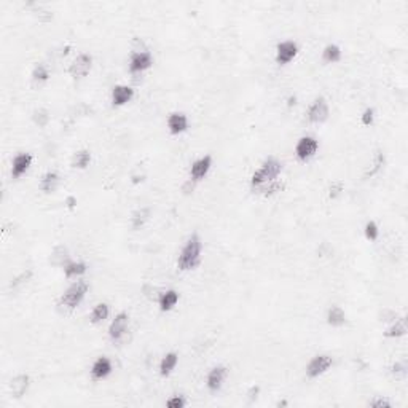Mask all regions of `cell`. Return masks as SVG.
I'll return each instance as SVG.
<instances>
[{
  "label": "cell",
  "mask_w": 408,
  "mask_h": 408,
  "mask_svg": "<svg viewBox=\"0 0 408 408\" xmlns=\"http://www.w3.org/2000/svg\"><path fill=\"white\" fill-rule=\"evenodd\" d=\"M201 249H203V244H201L200 236L198 234H191L190 238H188V241H187V244L183 246L180 255H179L177 267L182 271H190V270H193L200 263Z\"/></svg>",
  "instance_id": "1"
},
{
  "label": "cell",
  "mask_w": 408,
  "mask_h": 408,
  "mask_svg": "<svg viewBox=\"0 0 408 408\" xmlns=\"http://www.w3.org/2000/svg\"><path fill=\"white\" fill-rule=\"evenodd\" d=\"M282 171L281 161H278L276 158H268V160L263 161L261 167L252 174L251 177V187L252 188H263L267 187L268 183L274 182L278 179V176Z\"/></svg>",
  "instance_id": "2"
},
{
  "label": "cell",
  "mask_w": 408,
  "mask_h": 408,
  "mask_svg": "<svg viewBox=\"0 0 408 408\" xmlns=\"http://www.w3.org/2000/svg\"><path fill=\"white\" fill-rule=\"evenodd\" d=\"M86 292H88V284L85 281H78V282L72 284L67 291L62 294L59 305L67 308V309H75L83 301Z\"/></svg>",
  "instance_id": "3"
},
{
  "label": "cell",
  "mask_w": 408,
  "mask_h": 408,
  "mask_svg": "<svg viewBox=\"0 0 408 408\" xmlns=\"http://www.w3.org/2000/svg\"><path fill=\"white\" fill-rule=\"evenodd\" d=\"M332 365H333V359L330 356H327V354H321V356H316L311 359V362L306 367V375L309 378H318L324 375Z\"/></svg>",
  "instance_id": "4"
},
{
  "label": "cell",
  "mask_w": 408,
  "mask_h": 408,
  "mask_svg": "<svg viewBox=\"0 0 408 408\" xmlns=\"http://www.w3.org/2000/svg\"><path fill=\"white\" fill-rule=\"evenodd\" d=\"M328 115H330V110H328V104L322 98L316 99L311 104V107L308 109V120L311 123H316V125L324 123L327 118H328Z\"/></svg>",
  "instance_id": "5"
},
{
  "label": "cell",
  "mask_w": 408,
  "mask_h": 408,
  "mask_svg": "<svg viewBox=\"0 0 408 408\" xmlns=\"http://www.w3.org/2000/svg\"><path fill=\"white\" fill-rule=\"evenodd\" d=\"M91 65H93V58H91L89 55H86V53H83V55H78L74 59V62L70 64V67H69V74L74 78H83V77H86L89 74Z\"/></svg>",
  "instance_id": "6"
},
{
  "label": "cell",
  "mask_w": 408,
  "mask_h": 408,
  "mask_svg": "<svg viewBox=\"0 0 408 408\" xmlns=\"http://www.w3.org/2000/svg\"><path fill=\"white\" fill-rule=\"evenodd\" d=\"M152 64H153V58L149 51L133 53V56H131V61H129V72L131 74H140L143 70L150 69Z\"/></svg>",
  "instance_id": "7"
},
{
  "label": "cell",
  "mask_w": 408,
  "mask_h": 408,
  "mask_svg": "<svg viewBox=\"0 0 408 408\" xmlns=\"http://www.w3.org/2000/svg\"><path fill=\"white\" fill-rule=\"evenodd\" d=\"M318 149H319V143H318V140H316L314 137H309V136H306V137H301V139L297 142L295 153H297V156H298V160H303V161H306V160H309L311 156H314V155H316V152H318Z\"/></svg>",
  "instance_id": "8"
},
{
  "label": "cell",
  "mask_w": 408,
  "mask_h": 408,
  "mask_svg": "<svg viewBox=\"0 0 408 408\" xmlns=\"http://www.w3.org/2000/svg\"><path fill=\"white\" fill-rule=\"evenodd\" d=\"M128 322H129V318H128L126 313L116 314L115 319L112 321V324L109 327V337L113 341H120L123 338V335L126 333V330H128Z\"/></svg>",
  "instance_id": "9"
},
{
  "label": "cell",
  "mask_w": 408,
  "mask_h": 408,
  "mask_svg": "<svg viewBox=\"0 0 408 408\" xmlns=\"http://www.w3.org/2000/svg\"><path fill=\"white\" fill-rule=\"evenodd\" d=\"M298 53V48H297V43L287 40V42H281L276 48V62L284 65V64H289Z\"/></svg>",
  "instance_id": "10"
},
{
  "label": "cell",
  "mask_w": 408,
  "mask_h": 408,
  "mask_svg": "<svg viewBox=\"0 0 408 408\" xmlns=\"http://www.w3.org/2000/svg\"><path fill=\"white\" fill-rule=\"evenodd\" d=\"M31 164H32L31 153H18L11 161V176L15 179L21 177L22 174H26V171L31 167Z\"/></svg>",
  "instance_id": "11"
},
{
  "label": "cell",
  "mask_w": 408,
  "mask_h": 408,
  "mask_svg": "<svg viewBox=\"0 0 408 408\" xmlns=\"http://www.w3.org/2000/svg\"><path fill=\"white\" fill-rule=\"evenodd\" d=\"M210 166H212V158L209 155L200 158V160H196L193 164H191V169H190V176L195 182H198L201 179H204L209 173Z\"/></svg>",
  "instance_id": "12"
},
{
  "label": "cell",
  "mask_w": 408,
  "mask_h": 408,
  "mask_svg": "<svg viewBox=\"0 0 408 408\" xmlns=\"http://www.w3.org/2000/svg\"><path fill=\"white\" fill-rule=\"evenodd\" d=\"M227 376V368L223 367V365H219L215 368H212V370L209 372L207 375V381H206V385H207V389L209 391H212V392H217L222 385H223V379H225Z\"/></svg>",
  "instance_id": "13"
},
{
  "label": "cell",
  "mask_w": 408,
  "mask_h": 408,
  "mask_svg": "<svg viewBox=\"0 0 408 408\" xmlns=\"http://www.w3.org/2000/svg\"><path fill=\"white\" fill-rule=\"evenodd\" d=\"M134 96V89L129 88V86H125V85H116L113 86L112 89V102L116 107H120V105H125L126 102H129Z\"/></svg>",
  "instance_id": "14"
},
{
  "label": "cell",
  "mask_w": 408,
  "mask_h": 408,
  "mask_svg": "<svg viewBox=\"0 0 408 408\" xmlns=\"http://www.w3.org/2000/svg\"><path fill=\"white\" fill-rule=\"evenodd\" d=\"M167 128L171 134H180L188 128V118L183 113H171L167 118Z\"/></svg>",
  "instance_id": "15"
},
{
  "label": "cell",
  "mask_w": 408,
  "mask_h": 408,
  "mask_svg": "<svg viewBox=\"0 0 408 408\" xmlns=\"http://www.w3.org/2000/svg\"><path fill=\"white\" fill-rule=\"evenodd\" d=\"M113 370L112 367V362L109 357H99L94 364H93V368H91V375H93L94 379H104L107 378Z\"/></svg>",
  "instance_id": "16"
},
{
  "label": "cell",
  "mask_w": 408,
  "mask_h": 408,
  "mask_svg": "<svg viewBox=\"0 0 408 408\" xmlns=\"http://www.w3.org/2000/svg\"><path fill=\"white\" fill-rule=\"evenodd\" d=\"M29 388V376L28 375H18L10 381V391L13 394V397L21 399L26 391Z\"/></svg>",
  "instance_id": "17"
},
{
  "label": "cell",
  "mask_w": 408,
  "mask_h": 408,
  "mask_svg": "<svg viewBox=\"0 0 408 408\" xmlns=\"http://www.w3.org/2000/svg\"><path fill=\"white\" fill-rule=\"evenodd\" d=\"M179 362V356L176 352H169L166 354V356L161 359V364H160V373L161 376H169L171 373H173V370L176 368Z\"/></svg>",
  "instance_id": "18"
},
{
  "label": "cell",
  "mask_w": 408,
  "mask_h": 408,
  "mask_svg": "<svg viewBox=\"0 0 408 408\" xmlns=\"http://www.w3.org/2000/svg\"><path fill=\"white\" fill-rule=\"evenodd\" d=\"M177 301H179V294L176 291H166L161 294L160 297V309L161 311H169V309H173L176 305H177Z\"/></svg>",
  "instance_id": "19"
},
{
  "label": "cell",
  "mask_w": 408,
  "mask_h": 408,
  "mask_svg": "<svg viewBox=\"0 0 408 408\" xmlns=\"http://www.w3.org/2000/svg\"><path fill=\"white\" fill-rule=\"evenodd\" d=\"M346 321V314L345 311L341 309L340 306H332L330 309H328L327 313V322L328 325H332V327H340V325H343Z\"/></svg>",
  "instance_id": "20"
},
{
  "label": "cell",
  "mask_w": 408,
  "mask_h": 408,
  "mask_svg": "<svg viewBox=\"0 0 408 408\" xmlns=\"http://www.w3.org/2000/svg\"><path fill=\"white\" fill-rule=\"evenodd\" d=\"M58 185H59V176L56 173H51V171L46 173L40 180V188L45 193H53L58 188Z\"/></svg>",
  "instance_id": "21"
},
{
  "label": "cell",
  "mask_w": 408,
  "mask_h": 408,
  "mask_svg": "<svg viewBox=\"0 0 408 408\" xmlns=\"http://www.w3.org/2000/svg\"><path fill=\"white\" fill-rule=\"evenodd\" d=\"M406 333V319L405 318H400V319H396L388 330H386V337L388 338H399V337H403Z\"/></svg>",
  "instance_id": "22"
},
{
  "label": "cell",
  "mask_w": 408,
  "mask_h": 408,
  "mask_svg": "<svg viewBox=\"0 0 408 408\" xmlns=\"http://www.w3.org/2000/svg\"><path fill=\"white\" fill-rule=\"evenodd\" d=\"M86 273V265L83 261H69L67 265L64 267V274L67 278H78Z\"/></svg>",
  "instance_id": "23"
},
{
  "label": "cell",
  "mask_w": 408,
  "mask_h": 408,
  "mask_svg": "<svg viewBox=\"0 0 408 408\" xmlns=\"http://www.w3.org/2000/svg\"><path fill=\"white\" fill-rule=\"evenodd\" d=\"M109 305H105V303H99L93 308V311H91V316H89V321L93 322V324H99L102 321H105L109 318Z\"/></svg>",
  "instance_id": "24"
},
{
  "label": "cell",
  "mask_w": 408,
  "mask_h": 408,
  "mask_svg": "<svg viewBox=\"0 0 408 408\" xmlns=\"http://www.w3.org/2000/svg\"><path fill=\"white\" fill-rule=\"evenodd\" d=\"M91 161V153L88 150H80L72 156V167L85 169Z\"/></svg>",
  "instance_id": "25"
},
{
  "label": "cell",
  "mask_w": 408,
  "mask_h": 408,
  "mask_svg": "<svg viewBox=\"0 0 408 408\" xmlns=\"http://www.w3.org/2000/svg\"><path fill=\"white\" fill-rule=\"evenodd\" d=\"M322 59L325 62H338L341 59V50L337 45H327L322 51Z\"/></svg>",
  "instance_id": "26"
},
{
  "label": "cell",
  "mask_w": 408,
  "mask_h": 408,
  "mask_svg": "<svg viewBox=\"0 0 408 408\" xmlns=\"http://www.w3.org/2000/svg\"><path fill=\"white\" fill-rule=\"evenodd\" d=\"M150 217V210L149 209H139L133 214V228L134 230H139L140 227H143V223H146Z\"/></svg>",
  "instance_id": "27"
},
{
  "label": "cell",
  "mask_w": 408,
  "mask_h": 408,
  "mask_svg": "<svg viewBox=\"0 0 408 408\" xmlns=\"http://www.w3.org/2000/svg\"><path fill=\"white\" fill-rule=\"evenodd\" d=\"M50 78V74H48V69L45 65H37V67L32 70V80L35 83H45Z\"/></svg>",
  "instance_id": "28"
},
{
  "label": "cell",
  "mask_w": 408,
  "mask_h": 408,
  "mask_svg": "<svg viewBox=\"0 0 408 408\" xmlns=\"http://www.w3.org/2000/svg\"><path fill=\"white\" fill-rule=\"evenodd\" d=\"M34 122H35V125H38L40 128L46 126V123L50 122L48 110H45V109H38V110H35V112H34Z\"/></svg>",
  "instance_id": "29"
},
{
  "label": "cell",
  "mask_w": 408,
  "mask_h": 408,
  "mask_svg": "<svg viewBox=\"0 0 408 408\" xmlns=\"http://www.w3.org/2000/svg\"><path fill=\"white\" fill-rule=\"evenodd\" d=\"M378 234H379V231H378L376 223L375 222H368L365 225V238L368 241H375L378 238Z\"/></svg>",
  "instance_id": "30"
},
{
  "label": "cell",
  "mask_w": 408,
  "mask_h": 408,
  "mask_svg": "<svg viewBox=\"0 0 408 408\" xmlns=\"http://www.w3.org/2000/svg\"><path fill=\"white\" fill-rule=\"evenodd\" d=\"M383 163H385V156H383V153H378L376 158H375V163H373V169H372V171H368V173L365 174V179H367V177L375 176V174L378 173V171L381 169V166H383Z\"/></svg>",
  "instance_id": "31"
},
{
  "label": "cell",
  "mask_w": 408,
  "mask_h": 408,
  "mask_svg": "<svg viewBox=\"0 0 408 408\" xmlns=\"http://www.w3.org/2000/svg\"><path fill=\"white\" fill-rule=\"evenodd\" d=\"M166 405H167V408H183L185 406V399H183L182 396H174L166 402Z\"/></svg>",
  "instance_id": "32"
},
{
  "label": "cell",
  "mask_w": 408,
  "mask_h": 408,
  "mask_svg": "<svg viewBox=\"0 0 408 408\" xmlns=\"http://www.w3.org/2000/svg\"><path fill=\"white\" fill-rule=\"evenodd\" d=\"M362 123L365 126H370L373 123V109H367L364 113H362Z\"/></svg>",
  "instance_id": "33"
},
{
  "label": "cell",
  "mask_w": 408,
  "mask_h": 408,
  "mask_svg": "<svg viewBox=\"0 0 408 408\" xmlns=\"http://www.w3.org/2000/svg\"><path fill=\"white\" fill-rule=\"evenodd\" d=\"M392 372H394V375H397V376H405L406 375V365L405 364H396L392 367Z\"/></svg>",
  "instance_id": "34"
},
{
  "label": "cell",
  "mask_w": 408,
  "mask_h": 408,
  "mask_svg": "<svg viewBox=\"0 0 408 408\" xmlns=\"http://www.w3.org/2000/svg\"><path fill=\"white\" fill-rule=\"evenodd\" d=\"M373 408H391V402L388 399H376L370 403Z\"/></svg>",
  "instance_id": "35"
}]
</instances>
